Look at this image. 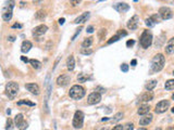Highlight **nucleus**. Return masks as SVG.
I'll return each instance as SVG.
<instances>
[{"instance_id": "1", "label": "nucleus", "mask_w": 174, "mask_h": 130, "mask_svg": "<svg viewBox=\"0 0 174 130\" xmlns=\"http://www.w3.org/2000/svg\"><path fill=\"white\" fill-rule=\"evenodd\" d=\"M14 0H7L3 5H2V10H1V16L2 20L6 22H9L12 18V13H13L14 8Z\"/></svg>"}, {"instance_id": "2", "label": "nucleus", "mask_w": 174, "mask_h": 130, "mask_svg": "<svg viewBox=\"0 0 174 130\" xmlns=\"http://www.w3.org/2000/svg\"><path fill=\"white\" fill-rule=\"evenodd\" d=\"M164 63H165V59L162 54L158 53L157 55H155L153 59L151 60V65H150L151 72L152 73L160 72L161 69L163 68V66H164Z\"/></svg>"}, {"instance_id": "3", "label": "nucleus", "mask_w": 174, "mask_h": 130, "mask_svg": "<svg viewBox=\"0 0 174 130\" xmlns=\"http://www.w3.org/2000/svg\"><path fill=\"white\" fill-rule=\"evenodd\" d=\"M69 95H70V98L74 100H80L85 95V89L80 85L72 86L70 92H69Z\"/></svg>"}, {"instance_id": "4", "label": "nucleus", "mask_w": 174, "mask_h": 130, "mask_svg": "<svg viewBox=\"0 0 174 130\" xmlns=\"http://www.w3.org/2000/svg\"><path fill=\"white\" fill-rule=\"evenodd\" d=\"M139 42L144 49H148L152 44V34L149 31H145L139 38Z\"/></svg>"}, {"instance_id": "5", "label": "nucleus", "mask_w": 174, "mask_h": 130, "mask_svg": "<svg viewBox=\"0 0 174 130\" xmlns=\"http://www.w3.org/2000/svg\"><path fill=\"white\" fill-rule=\"evenodd\" d=\"M6 93L9 97V99H14L19 93V85L17 82H8L6 86Z\"/></svg>"}, {"instance_id": "6", "label": "nucleus", "mask_w": 174, "mask_h": 130, "mask_svg": "<svg viewBox=\"0 0 174 130\" xmlns=\"http://www.w3.org/2000/svg\"><path fill=\"white\" fill-rule=\"evenodd\" d=\"M84 113L82 111H76L73 117V121H72V125L75 129H80L83 125H84Z\"/></svg>"}, {"instance_id": "7", "label": "nucleus", "mask_w": 174, "mask_h": 130, "mask_svg": "<svg viewBox=\"0 0 174 130\" xmlns=\"http://www.w3.org/2000/svg\"><path fill=\"white\" fill-rule=\"evenodd\" d=\"M170 106V101L168 100H162L159 103L156 105V108H155V112L157 114H162V113L166 112V110L169 108Z\"/></svg>"}, {"instance_id": "8", "label": "nucleus", "mask_w": 174, "mask_h": 130, "mask_svg": "<svg viewBox=\"0 0 174 130\" xmlns=\"http://www.w3.org/2000/svg\"><path fill=\"white\" fill-rule=\"evenodd\" d=\"M159 15L163 20H170V18H173V12L168 7H162V8L159 9Z\"/></svg>"}, {"instance_id": "9", "label": "nucleus", "mask_w": 174, "mask_h": 130, "mask_svg": "<svg viewBox=\"0 0 174 130\" xmlns=\"http://www.w3.org/2000/svg\"><path fill=\"white\" fill-rule=\"evenodd\" d=\"M101 101V94L99 92H93L88 95V99H87V103L89 105H96Z\"/></svg>"}, {"instance_id": "10", "label": "nucleus", "mask_w": 174, "mask_h": 130, "mask_svg": "<svg viewBox=\"0 0 174 130\" xmlns=\"http://www.w3.org/2000/svg\"><path fill=\"white\" fill-rule=\"evenodd\" d=\"M71 80V77L70 75H67V74H64V75H61V76L58 77V79H57V84L58 86H61V87H65V86L70 82Z\"/></svg>"}, {"instance_id": "11", "label": "nucleus", "mask_w": 174, "mask_h": 130, "mask_svg": "<svg viewBox=\"0 0 174 130\" xmlns=\"http://www.w3.org/2000/svg\"><path fill=\"white\" fill-rule=\"evenodd\" d=\"M48 31V27L44 25V24H41V25H38V26H36L34 29H33V35L34 36H41V35H44L46 31Z\"/></svg>"}, {"instance_id": "12", "label": "nucleus", "mask_w": 174, "mask_h": 130, "mask_svg": "<svg viewBox=\"0 0 174 130\" xmlns=\"http://www.w3.org/2000/svg\"><path fill=\"white\" fill-rule=\"evenodd\" d=\"M138 21H139L138 16H137V15H134V16L127 22V28L131 29V31L137 29V27H138Z\"/></svg>"}, {"instance_id": "13", "label": "nucleus", "mask_w": 174, "mask_h": 130, "mask_svg": "<svg viewBox=\"0 0 174 130\" xmlns=\"http://www.w3.org/2000/svg\"><path fill=\"white\" fill-rule=\"evenodd\" d=\"M153 99V93H152L151 91H146V92H144L143 94H140V97L138 98V101L139 102H149V101H151Z\"/></svg>"}, {"instance_id": "14", "label": "nucleus", "mask_w": 174, "mask_h": 130, "mask_svg": "<svg viewBox=\"0 0 174 130\" xmlns=\"http://www.w3.org/2000/svg\"><path fill=\"white\" fill-rule=\"evenodd\" d=\"M113 8H114V10H116L118 12L124 13V12H126V11L129 10V5H127V3H125V2H119V3H116V5H113Z\"/></svg>"}, {"instance_id": "15", "label": "nucleus", "mask_w": 174, "mask_h": 130, "mask_svg": "<svg viewBox=\"0 0 174 130\" xmlns=\"http://www.w3.org/2000/svg\"><path fill=\"white\" fill-rule=\"evenodd\" d=\"M25 88H26L31 93L35 94V95H38L40 92L39 87H38V85H36V84H26V85H25Z\"/></svg>"}, {"instance_id": "16", "label": "nucleus", "mask_w": 174, "mask_h": 130, "mask_svg": "<svg viewBox=\"0 0 174 130\" xmlns=\"http://www.w3.org/2000/svg\"><path fill=\"white\" fill-rule=\"evenodd\" d=\"M89 15H90L89 12H84L83 14H80L77 18H75L74 23H75V24H83V23L87 22V20L89 18Z\"/></svg>"}, {"instance_id": "17", "label": "nucleus", "mask_w": 174, "mask_h": 130, "mask_svg": "<svg viewBox=\"0 0 174 130\" xmlns=\"http://www.w3.org/2000/svg\"><path fill=\"white\" fill-rule=\"evenodd\" d=\"M151 121H152V115L151 114H147V115H144V117L140 118V120H139V125L140 126L149 125Z\"/></svg>"}, {"instance_id": "18", "label": "nucleus", "mask_w": 174, "mask_h": 130, "mask_svg": "<svg viewBox=\"0 0 174 130\" xmlns=\"http://www.w3.org/2000/svg\"><path fill=\"white\" fill-rule=\"evenodd\" d=\"M165 53L168 54H171L174 52V37L173 38H171L169 41H168V44L165 46Z\"/></svg>"}, {"instance_id": "19", "label": "nucleus", "mask_w": 174, "mask_h": 130, "mask_svg": "<svg viewBox=\"0 0 174 130\" xmlns=\"http://www.w3.org/2000/svg\"><path fill=\"white\" fill-rule=\"evenodd\" d=\"M32 47H33V45H32L31 41L24 40L22 42V46H21V51H22L23 53H27V52L31 50Z\"/></svg>"}, {"instance_id": "20", "label": "nucleus", "mask_w": 174, "mask_h": 130, "mask_svg": "<svg viewBox=\"0 0 174 130\" xmlns=\"http://www.w3.org/2000/svg\"><path fill=\"white\" fill-rule=\"evenodd\" d=\"M157 23H158V15H157V14L152 15V16H150V18H148L147 20H146V25H147L148 27L155 26Z\"/></svg>"}, {"instance_id": "21", "label": "nucleus", "mask_w": 174, "mask_h": 130, "mask_svg": "<svg viewBox=\"0 0 174 130\" xmlns=\"http://www.w3.org/2000/svg\"><path fill=\"white\" fill-rule=\"evenodd\" d=\"M24 123H25V120H24L23 115L22 114H18V115L15 116V118H14V124H15V126H17L19 129H20V128H21V126H22Z\"/></svg>"}, {"instance_id": "22", "label": "nucleus", "mask_w": 174, "mask_h": 130, "mask_svg": "<svg viewBox=\"0 0 174 130\" xmlns=\"http://www.w3.org/2000/svg\"><path fill=\"white\" fill-rule=\"evenodd\" d=\"M67 69L72 72L74 67H75V61H74V56L73 55H70L67 60Z\"/></svg>"}, {"instance_id": "23", "label": "nucleus", "mask_w": 174, "mask_h": 130, "mask_svg": "<svg viewBox=\"0 0 174 130\" xmlns=\"http://www.w3.org/2000/svg\"><path fill=\"white\" fill-rule=\"evenodd\" d=\"M149 111H150V106H149V105H142V106L138 108L137 113H138V115L144 116V115H147L148 113H149Z\"/></svg>"}, {"instance_id": "24", "label": "nucleus", "mask_w": 174, "mask_h": 130, "mask_svg": "<svg viewBox=\"0 0 174 130\" xmlns=\"http://www.w3.org/2000/svg\"><path fill=\"white\" fill-rule=\"evenodd\" d=\"M157 82H158V81L155 80V79H152V80H149L147 84H146V86H145L146 90H148V91H151L152 89H155V87L157 86Z\"/></svg>"}, {"instance_id": "25", "label": "nucleus", "mask_w": 174, "mask_h": 130, "mask_svg": "<svg viewBox=\"0 0 174 130\" xmlns=\"http://www.w3.org/2000/svg\"><path fill=\"white\" fill-rule=\"evenodd\" d=\"M93 37H88V38H86L84 41H83V44H82V47L83 48H89L91 44H93Z\"/></svg>"}, {"instance_id": "26", "label": "nucleus", "mask_w": 174, "mask_h": 130, "mask_svg": "<svg viewBox=\"0 0 174 130\" xmlns=\"http://www.w3.org/2000/svg\"><path fill=\"white\" fill-rule=\"evenodd\" d=\"M30 63H31V65L35 68V69H38V68H40V66H41V63H40L38 60H35V59L30 60Z\"/></svg>"}, {"instance_id": "27", "label": "nucleus", "mask_w": 174, "mask_h": 130, "mask_svg": "<svg viewBox=\"0 0 174 130\" xmlns=\"http://www.w3.org/2000/svg\"><path fill=\"white\" fill-rule=\"evenodd\" d=\"M164 88L166 90H174V79H169L165 82Z\"/></svg>"}, {"instance_id": "28", "label": "nucleus", "mask_w": 174, "mask_h": 130, "mask_svg": "<svg viewBox=\"0 0 174 130\" xmlns=\"http://www.w3.org/2000/svg\"><path fill=\"white\" fill-rule=\"evenodd\" d=\"M107 35V29L106 28H101V29H99L98 31V38L99 40H103L105 39V37Z\"/></svg>"}, {"instance_id": "29", "label": "nucleus", "mask_w": 174, "mask_h": 130, "mask_svg": "<svg viewBox=\"0 0 174 130\" xmlns=\"http://www.w3.org/2000/svg\"><path fill=\"white\" fill-rule=\"evenodd\" d=\"M35 18H38V20H44V18H46V12L44 10H39V11L35 14Z\"/></svg>"}, {"instance_id": "30", "label": "nucleus", "mask_w": 174, "mask_h": 130, "mask_svg": "<svg viewBox=\"0 0 174 130\" xmlns=\"http://www.w3.org/2000/svg\"><path fill=\"white\" fill-rule=\"evenodd\" d=\"M88 79V76L84 74V73H80L78 74V76H77V80L80 81V82H85V81Z\"/></svg>"}, {"instance_id": "31", "label": "nucleus", "mask_w": 174, "mask_h": 130, "mask_svg": "<svg viewBox=\"0 0 174 130\" xmlns=\"http://www.w3.org/2000/svg\"><path fill=\"white\" fill-rule=\"evenodd\" d=\"M12 128H13V120L8 118L6 123V130H12Z\"/></svg>"}, {"instance_id": "32", "label": "nucleus", "mask_w": 174, "mask_h": 130, "mask_svg": "<svg viewBox=\"0 0 174 130\" xmlns=\"http://www.w3.org/2000/svg\"><path fill=\"white\" fill-rule=\"evenodd\" d=\"M19 105H22V104H26V105H28V106H35L36 104L33 103V102H31V101H28V100H21V101H19L18 102Z\"/></svg>"}, {"instance_id": "33", "label": "nucleus", "mask_w": 174, "mask_h": 130, "mask_svg": "<svg viewBox=\"0 0 174 130\" xmlns=\"http://www.w3.org/2000/svg\"><path fill=\"white\" fill-rule=\"evenodd\" d=\"M134 129V125L132 123H127L123 126V130H133Z\"/></svg>"}, {"instance_id": "34", "label": "nucleus", "mask_w": 174, "mask_h": 130, "mask_svg": "<svg viewBox=\"0 0 174 130\" xmlns=\"http://www.w3.org/2000/svg\"><path fill=\"white\" fill-rule=\"evenodd\" d=\"M121 38H120V36H118V35H116V36H113L110 39V40H108V45H111V44H113V42H116L118 40H120Z\"/></svg>"}, {"instance_id": "35", "label": "nucleus", "mask_w": 174, "mask_h": 130, "mask_svg": "<svg viewBox=\"0 0 174 130\" xmlns=\"http://www.w3.org/2000/svg\"><path fill=\"white\" fill-rule=\"evenodd\" d=\"M122 117H123V113H118V114H116V115H114V117H113V119H112V120L118 121V120H120Z\"/></svg>"}, {"instance_id": "36", "label": "nucleus", "mask_w": 174, "mask_h": 130, "mask_svg": "<svg viewBox=\"0 0 174 130\" xmlns=\"http://www.w3.org/2000/svg\"><path fill=\"white\" fill-rule=\"evenodd\" d=\"M80 52H82L83 54H86V55H87V54H91V53H93V50L88 49V48H83Z\"/></svg>"}, {"instance_id": "37", "label": "nucleus", "mask_w": 174, "mask_h": 130, "mask_svg": "<svg viewBox=\"0 0 174 130\" xmlns=\"http://www.w3.org/2000/svg\"><path fill=\"white\" fill-rule=\"evenodd\" d=\"M80 31H82V27H78V28L76 29V33H75V34H74V36L72 37V39H71L72 41H74V40H75V39H76V37H77V36H78V35H80Z\"/></svg>"}, {"instance_id": "38", "label": "nucleus", "mask_w": 174, "mask_h": 130, "mask_svg": "<svg viewBox=\"0 0 174 130\" xmlns=\"http://www.w3.org/2000/svg\"><path fill=\"white\" fill-rule=\"evenodd\" d=\"M116 35H118V36H120V38H121V37L126 36V35H127V33H126L125 31H123V29H120V31H118V34H116Z\"/></svg>"}, {"instance_id": "39", "label": "nucleus", "mask_w": 174, "mask_h": 130, "mask_svg": "<svg viewBox=\"0 0 174 130\" xmlns=\"http://www.w3.org/2000/svg\"><path fill=\"white\" fill-rule=\"evenodd\" d=\"M121 71L126 73L129 71V65H127V64H122V65H121Z\"/></svg>"}, {"instance_id": "40", "label": "nucleus", "mask_w": 174, "mask_h": 130, "mask_svg": "<svg viewBox=\"0 0 174 130\" xmlns=\"http://www.w3.org/2000/svg\"><path fill=\"white\" fill-rule=\"evenodd\" d=\"M80 1H82V0H70V2H71V5H74V7H75V5H78V3H80Z\"/></svg>"}, {"instance_id": "41", "label": "nucleus", "mask_w": 174, "mask_h": 130, "mask_svg": "<svg viewBox=\"0 0 174 130\" xmlns=\"http://www.w3.org/2000/svg\"><path fill=\"white\" fill-rule=\"evenodd\" d=\"M134 44H135V41L132 39V40H127V42H126V46H127V47H133V46H134Z\"/></svg>"}, {"instance_id": "42", "label": "nucleus", "mask_w": 174, "mask_h": 130, "mask_svg": "<svg viewBox=\"0 0 174 130\" xmlns=\"http://www.w3.org/2000/svg\"><path fill=\"white\" fill-rule=\"evenodd\" d=\"M112 130H123V127H122V125H116L113 127Z\"/></svg>"}, {"instance_id": "43", "label": "nucleus", "mask_w": 174, "mask_h": 130, "mask_svg": "<svg viewBox=\"0 0 174 130\" xmlns=\"http://www.w3.org/2000/svg\"><path fill=\"white\" fill-rule=\"evenodd\" d=\"M12 28H22V24H19V23H15L12 25Z\"/></svg>"}, {"instance_id": "44", "label": "nucleus", "mask_w": 174, "mask_h": 130, "mask_svg": "<svg viewBox=\"0 0 174 130\" xmlns=\"http://www.w3.org/2000/svg\"><path fill=\"white\" fill-rule=\"evenodd\" d=\"M93 31H94V27H93V26H88V27H87V33H90V34H91Z\"/></svg>"}, {"instance_id": "45", "label": "nucleus", "mask_w": 174, "mask_h": 130, "mask_svg": "<svg viewBox=\"0 0 174 130\" xmlns=\"http://www.w3.org/2000/svg\"><path fill=\"white\" fill-rule=\"evenodd\" d=\"M64 21H65V20H64V18H59V24H60V25H62V24H64Z\"/></svg>"}, {"instance_id": "46", "label": "nucleus", "mask_w": 174, "mask_h": 130, "mask_svg": "<svg viewBox=\"0 0 174 130\" xmlns=\"http://www.w3.org/2000/svg\"><path fill=\"white\" fill-rule=\"evenodd\" d=\"M21 60H22V61H23L24 63H27V62H28V59L25 58V56H21Z\"/></svg>"}, {"instance_id": "47", "label": "nucleus", "mask_w": 174, "mask_h": 130, "mask_svg": "<svg viewBox=\"0 0 174 130\" xmlns=\"http://www.w3.org/2000/svg\"><path fill=\"white\" fill-rule=\"evenodd\" d=\"M8 40H9V41H14V40H15V37H14V36H9V37H8Z\"/></svg>"}, {"instance_id": "48", "label": "nucleus", "mask_w": 174, "mask_h": 130, "mask_svg": "<svg viewBox=\"0 0 174 130\" xmlns=\"http://www.w3.org/2000/svg\"><path fill=\"white\" fill-rule=\"evenodd\" d=\"M136 63H137V61H136V60H133V61H132V63H131V64H132V65H133V66H135V65H136Z\"/></svg>"}, {"instance_id": "49", "label": "nucleus", "mask_w": 174, "mask_h": 130, "mask_svg": "<svg viewBox=\"0 0 174 130\" xmlns=\"http://www.w3.org/2000/svg\"><path fill=\"white\" fill-rule=\"evenodd\" d=\"M137 130H147L146 128H139V129H137Z\"/></svg>"}, {"instance_id": "50", "label": "nucleus", "mask_w": 174, "mask_h": 130, "mask_svg": "<svg viewBox=\"0 0 174 130\" xmlns=\"http://www.w3.org/2000/svg\"><path fill=\"white\" fill-rule=\"evenodd\" d=\"M101 130H109V129H108V128H102Z\"/></svg>"}, {"instance_id": "51", "label": "nucleus", "mask_w": 174, "mask_h": 130, "mask_svg": "<svg viewBox=\"0 0 174 130\" xmlns=\"http://www.w3.org/2000/svg\"><path fill=\"white\" fill-rule=\"evenodd\" d=\"M33 1H34V2H37V1H40V0H33Z\"/></svg>"}, {"instance_id": "52", "label": "nucleus", "mask_w": 174, "mask_h": 130, "mask_svg": "<svg viewBox=\"0 0 174 130\" xmlns=\"http://www.w3.org/2000/svg\"><path fill=\"white\" fill-rule=\"evenodd\" d=\"M172 100H174V93L172 94Z\"/></svg>"}, {"instance_id": "53", "label": "nucleus", "mask_w": 174, "mask_h": 130, "mask_svg": "<svg viewBox=\"0 0 174 130\" xmlns=\"http://www.w3.org/2000/svg\"><path fill=\"white\" fill-rule=\"evenodd\" d=\"M155 130H162L161 128H157V129H155Z\"/></svg>"}, {"instance_id": "54", "label": "nucleus", "mask_w": 174, "mask_h": 130, "mask_svg": "<svg viewBox=\"0 0 174 130\" xmlns=\"http://www.w3.org/2000/svg\"><path fill=\"white\" fill-rule=\"evenodd\" d=\"M171 111H172V113H174V108H172V110H171Z\"/></svg>"}, {"instance_id": "55", "label": "nucleus", "mask_w": 174, "mask_h": 130, "mask_svg": "<svg viewBox=\"0 0 174 130\" xmlns=\"http://www.w3.org/2000/svg\"><path fill=\"white\" fill-rule=\"evenodd\" d=\"M173 75H174V71H173Z\"/></svg>"}, {"instance_id": "56", "label": "nucleus", "mask_w": 174, "mask_h": 130, "mask_svg": "<svg viewBox=\"0 0 174 130\" xmlns=\"http://www.w3.org/2000/svg\"><path fill=\"white\" fill-rule=\"evenodd\" d=\"M173 3H174V2H173Z\"/></svg>"}]
</instances>
